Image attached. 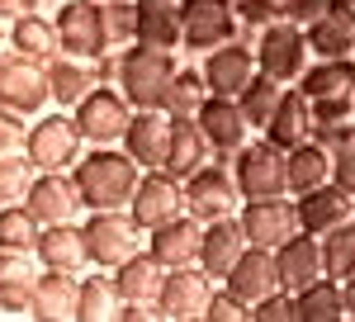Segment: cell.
I'll return each instance as SVG.
<instances>
[{
  "mask_svg": "<svg viewBox=\"0 0 355 322\" xmlns=\"http://www.w3.org/2000/svg\"><path fill=\"white\" fill-rule=\"evenodd\" d=\"M71 180L81 189L85 214H90V209H128L137 180H142V166L123 152V142L85 147L81 161L71 166Z\"/></svg>",
  "mask_w": 355,
  "mask_h": 322,
  "instance_id": "obj_1",
  "label": "cell"
},
{
  "mask_svg": "<svg viewBox=\"0 0 355 322\" xmlns=\"http://www.w3.org/2000/svg\"><path fill=\"white\" fill-rule=\"evenodd\" d=\"M175 71H180V53L152 48V43H128V48H119L114 85L133 100V109H162Z\"/></svg>",
  "mask_w": 355,
  "mask_h": 322,
  "instance_id": "obj_2",
  "label": "cell"
},
{
  "mask_svg": "<svg viewBox=\"0 0 355 322\" xmlns=\"http://www.w3.org/2000/svg\"><path fill=\"white\" fill-rule=\"evenodd\" d=\"M85 152V137L76 128V114L71 109H43L38 119H28L24 133V157L38 171H71Z\"/></svg>",
  "mask_w": 355,
  "mask_h": 322,
  "instance_id": "obj_3",
  "label": "cell"
},
{
  "mask_svg": "<svg viewBox=\"0 0 355 322\" xmlns=\"http://www.w3.org/2000/svg\"><path fill=\"white\" fill-rule=\"evenodd\" d=\"M251 48H256L261 71L275 76V80H284V85H299V76L308 71V62H313L308 28L294 24L289 15H279V19H270L266 28H256V33H251Z\"/></svg>",
  "mask_w": 355,
  "mask_h": 322,
  "instance_id": "obj_4",
  "label": "cell"
},
{
  "mask_svg": "<svg viewBox=\"0 0 355 322\" xmlns=\"http://www.w3.org/2000/svg\"><path fill=\"white\" fill-rule=\"evenodd\" d=\"M81 232H85L90 266H100V270H114L119 261H128L133 251L147 246V228L128 209H90L81 218Z\"/></svg>",
  "mask_w": 355,
  "mask_h": 322,
  "instance_id": "obj_5",
  "label": "cell"
},
{
  "mask_svg": "<svg viewBox=\"0 0 355 322\" xmlns=\"http://www.w3.org/2000/svg\"><path fill=\"white\" fill-rule=\"evenodd\" d=\"M53 19H57L62 53L81 57V62H100L105 53H114L110 19H105V0H57Z\"/></svg>",
  "mask_w": 355,
  "mask_h": 322,
  "instance_id": "obj_6",
  "label": "cell"
},
{
  "mask_svg": "<svg viewBox=\"0 0 355 322\" xmlns=\"http://www.w3.org/2000/svg\"><path fill=\"white\" fill-rule=\"evenodd\" d=\"M232 176H237V185H242L246 199H270V194H289V152L284 147H275L270 137H251L242 142L232 157Z\"/></svg>",
  "mask_w": 355,
  "mask_h": 322,
  "instance_id": "obj_7",
  "label": "cell"
},
{
  "mask_svg": "<svg viewBox=\"0 0 355 322\" xmlns=\"http://www.w3.org/2000/svg\"><path fill=\"white\" fill-rule=\"evenodd\" d=\"M0 105L38 119L43 109H53V85H48V62L24 57L15 48H0Z\"/></svg>",
  "mask_w": 355,
  "mask_h": 322,
  "instance_id": "obj_8",
  "label": "cell"
},
{
  "mask_svg": "<svg viewBox=\"0 0 355 322\" xmlns=\"http://www.w3.org/2000/svg\"><path fill=\"white\" fill-rule=\"evenodd\" d=\"M71 114H76V128H81L85 147H110V142H123V133H128V124H133L137 109L119 85L100 80Z\"/></svg>",
  "mask_w": 355,
  "mask_h": 322,
  "instance_id": "obj_9",
  "label": "cell"
},
{
  "mask_svg": "<svg viewBox=\"0 0 355 322\" xmlns=\"http://www.w3.org/2000/svg\"><path fill=\"white\" fill-rule=\"evenodd\" d=\"M242 204H246V194H242L232 166H227L223 157L209 161V166H199L194 176H185V214H194L199 223L242 214Z\"/></svg>",
  "mask_w": 355,
  "mask_h": 322,
  "instance_id": "obj_10",
  "label": "cell"
},
{
  "mask_svg": "<svg viewBox=\"0 0 355 322\" xmlns=\"http://www.w3.org/2000/svg\"><path fill=\"white\" fill-rule=\"evenodd\" d=\"M180 19H185V43L180 53L204 57L242 38V19H237V0H180Z\"/></svg>",
  "mask_w": 355,
  "mask_h": 322,
  "instance_id": "obj_11",
  "label": "cell"
},
{
  "mask_svg": "<svg viewBox=\"0 0 355 322\" xmlns=\"http://www.w3.org/2000/svg\"><path fill=\"white\" fill-rule=\"evenodd\" d=\"M128 214H133L147 232L162 228V223H171V218H180L185 214V180H180L175 171H166V166L142 171L133 199H128Z\"/></svg>",
  "mask_w": 355,
  "mask_h": 322,
  "instance_id": "obj_12",
  "label": "cell"
},
{
  "mask_svg": "<svg viewBox=\"0 0 355 322\" xmlns=\"http://www.w3.org/2000/svg\"><path fill=\"white\" fill-rule=\"evenodd\" d=\"M214 275L204 266H180L166 275L162 285V298H157V308H162V322H204L209 313V298H214Z\"/></svg>",
  "mask_w": 355,
  "mask_h": 322,
  "instance_id": "obj_13",
  "label": "cell"
},
{
  "mask_svg": "<svg viewBox=\"0 0 355 322\" xmlns=\"http://www.w3.org/2000/svg\"><path fill=\"white\" fill-rule=\"evenodd\" d=\"M242 228H246V242L251 246H284V242L303 232L299 228V204H294V194H270V199H246L242 204Z\"/></svg>",
  "mask_w": 355,
  "mask_h": 322,
  "instance_id": "obj_14",
  "label": "cell"
},
{
  "mask_svg": "<svg viewBox=\"0 0 355 322\" xmlns=\"http://www.w3.org/2000/svg\"><path fill=\"white\" fill-rule=\"evenodd\" d=\"M194 62L204 67V80H209V90H214V95H232V100H237L246 85L256 80V71H261L251 38H232V43H223V48H214V53L194 57Z\"/></svg>",
  "mask_w": 355,
  "mask_h": 322,
  "instance_id": "obj_15",
  "label": "cell"
},
{
  "mask_svg": "<svg viewBox=\"0 0 355 322\" xmlns=\"http://www.w3.org/2000/svg\"><path fill=\"white\" fill-rule=\"evenodd\" d=\"M24 204L33 209V218H38L43 228H48V223H76V218H85L81 189L71 180V171H38Z\"/></svg>",
  "mask_w": 355,
  "mask_h": 322,
  "instance_id": "obj_16",
  "label": "cell"
},
{
  "mask_svg": "<svg viewBox=\"0 0 355 322\" xmlns=\"http://www.w3.org/2000/svg\"><path fill=\"white\" fill-rule=\"evenodd\" d=\"M194 124L204 128V137H209V147H214V157H232L242 142H251L256 137V128L246 124V114H242V105L232 100V95H209L204 100V109L194 114Z\"/></svg>",
  "mask_w": 355,
  "mask_h": 322,
  "instance_id": "obj_17",
  "label": "cell"
},
{
  "mask_svg": "<svg viewBox=\"0 0 355 322\" xmlns=\"http://www.w3.org/2000/svg\"><path fill=\"white\" fill-rule=\"evenodd\" d=\"M38 280H43V261L33 251H0V313L5 318H28Z\"/></svg>",
  "mask_w": 355,
  "mask_h": 322,
  "instance_id": "obj_18",
  "label": "cell"
},
{
  "mask_svg": "<svg viewBox=\"0 0 355 322\" xmlns=\"http://www.w3.org/2000/svg\"><path fill=\"white\" fill-rule=\"evenodd\" d=\"M199 242H204V223L194 214H180L147 232V251L166 270H180V266H199Z\"/></svg>",
  "mask_w": 355,
  "mask_h": 322,
  "instance_id": "obj_19",
  "label": "cell"
},
{
  "mask_svg": "<svg viewBox=\"0 0 355 322\" xmlns=\"http://www.w3.org/2000/svg\"><path fill=\"white\" fill-rule=\"evenodd\" d=\"M299 90L308 105H341L355 100V57H313L299 76Z\"/></svg>",
  "mask_w": 355,
  "mask_h": 322,
  "instance_id": "obj_20",
  "label": "cell"
},
{
  "mask_svg": "<svg viewBox=\"0 0 355 322\" xmlns=\"http://www.w3.org/2000/svg\"><path fill=\"white\" fill-rule=\"evenodd\" d=\"M351 199H355V194H351V189H341L336 180L294 194V204H299V228H303V232H313V237H322V232H331V228L351 223Z\"/></svg>",
  "mask_w": 355,
  "mask_h": 322,
  "instance_id": "obj_21",
  "label": "cell"
},
{
  "mask_svg": "<svg viewBox=\"0 0 355 322\" xmlns=\"http://www.w3.org/2000/svg\"><path fill=\"white\" fill-rule=\"evenodd\" d=\"M123 152H128L142 171L166 166V152H171V114H166V109H137L128 133H123Z\"/></svg>",
  "mask_w": 355,
  "mask_h": 322,
  "instance_id": "obj_22",
  "label": "cell"
},
{
  "mask_svg": "<svg viewBox=\"0 0 355 322\" xmlns=\"http://www.w3.org/2000/svg\"><path fill=\"white\" fill-rule=\"evenodd\" d=\"M223 285L242 298L246 308H251V303H261L270 289H279V266H275V251H266V246H246L242 256H237V266L223 275Z\"/></svg>",
  "mask_w": 355,
  "mask_h": 322,
  "instance_id": "obj_23",
  "label": "cell"
},
{
  "mask_svg": "<svg viewBox=\"0 0 355 322\" xmlns=\"http://www.w3.org/2000/svg\"><path fill=\"white\" fill-rule=\"evenodd\" d=\"M28 318H38V322H81V275H71V270H43Z\"/></svg>",
  "mask_w": 355,
  "mask_h": 322,
  "instance_id": "obj_24",
  "label": "cell"
},
{
  "mask_svg": "<svg viewBox=\"0 0 355 322\" xmlns=\"http://www.w3.org/2000/svg\"><path fill=\"white\" fill-rule=\"evenodd\" d=\"M33 256L43 261V270H71V275L90 270V251H85L81 218H76V223H48V228L38 232Z\"/></svg>",
  "mask_w": 355,
  "mask_h": 322,
  "instance_id": "obj_25",
  "label": "cell"
},
{
  "mask_svg": "<svg viewBox=\"0 0 355 322\" xmlns=\"http://www.w3.org/2000/svg\"><path fill=\"white\" fill-rule=\"evenodd\" d=\"M246 246V228H242V218L232 214V218H214V223H204V242H199V266L209 270L214 280H223L227 270L237 266V256H242Z\"/></svg>",
  "mask_w": 355,
  "mask_h": 322,
  "instance_id": "obj_26",
  "label": "cell"
},
{
  "mask_svg": "<svg viewBox=\"0 0 355 322\" xmlns=\"http://www.w3.org/2000/svg\"><path fill=\"white\" fill-rule=\"evenodd\" d=\"M275 266H279V285L299 294L318 275H327V266H322V242L313 237V232H294L284 246H275Z\"/></svg>",
  "mask_w": 355,
  "mask_h": 322,
  "instance_id": "obj_27",
  "label": "cell"
},
{
  "mask_svg": "<svg viewBox=\"0 0 355 322\" xmlns=\"http://www.w3.org/2000/svg\"><path fill=\"white\" fill-rule=\"evenodd\" d=\"M5 48H15V53H24V57H38V62H53L62 53L53 10H28L19 19H10L5 24Z\"/></svg>",
  "mask_w": 355,
  "mask_h": 322,
  "instance_id": "obj_28",
  "label": "cell"
},
{
  "mask_svg": "<svg viewBox=\"0 0 355 322\" xmlns=\"http://www.w3.org/2000/svg\"><path fill=\"white\" fill-rule=\"evenodd\" d=\"M261 137H270L275 147H284V152L313 137V105H308V95H303L299 85H284V95L275 105L270 124L261 128Z\"/></svg>",
  "mask_w": 355,
  "mask_h": 322,
  "instance_id": "obj_29",
  "label": "cell"
},
{
  "mask_svg": "<svg viewBox=\"0 0 355 322\" xmlns=\"http://www.w3.org/2000/svg\"><path fill=\"white\" fill-rule=\"evenodd\" d=\"M351 43H355V5L331 0L308 24V48H313V57H351Z\"/></svg>",
  "mask_w": 355,
  "mask_h": 322,
  "instance_id": "obj_30",
  "label": "cell"
},
{
  "mask_svg": "<svg viewBox=\"0 0 355 322\" xmlns=\"http://www.w3.org/2000/svg\"><path fill=\"white\" fill-rule=\"evenodd\" d=\"M171 270L142 246V251H133L128 261H119L114 266V285H119V294H123V303H157L162 298V285Z\"/></svg>",
  "mask_w": 355,
  "mask_h": 322,
  "instance_id": "obj_31",
  "label": "cell"
},
{
  "mask_svg": "<svg viewBox=\"0 0 355 322\" xmlns=\"http://www.w3.org/2000/svg\"><path fill=\"white\" fill-rule=\"evenodd\" d=\"M133 43H152V48L180 53V43H185L180 0H137V38Z\"/></svg>",
  "mask_w": 355,
  "mask_h": 322,
  "instance_id": "obj_32",
  "label": "cell"
},
{
  "mask_svg": "<svg viewBox=\"0 0 355 322\" xmlns=\"http://www.w3.org/2000/svg\"><path fill=\"white\" fill-rule=\"evenodd\" d=\"M48 85H53V105L57 109H76L100 85V71H95V62H81V57L71 53H57L48 62Z\"/></svg>",
  "mask_w": 355,
  "mask_h": 322,
  "instance_id": "obj_33",
  "label": "cell"
},
{
  "mask_svg": "<svg viewBox=\"0 0 355 322\" xmlns=\"http://www.w3.org/2000/svg\"><path fill=\"white\" fill-rule=\"evenodd\" d=\"M214 157V147H209V137L204 128L194 124V119H171V152H166V171H175L180 180L194 176L199 166H209Z\"/></svg>",
  "mask_w": 355,
  "mask_h": 322,
  "instance_id": "obj_34",
  "label": "cell"
},
{
  "mask_svg": "<svg viewBox=\"0 0 355 322\" xmlns=\"http://www.w3.org/2000/svg\"><path fill=\"white\" fill-rule=\"evenodd\" d=\"M123 313V294L114 285V270L90 266L81 275V322H119Z\"/></svg>",
  "mask_w": 355,
  "mask_h": 322,
  "instance_id": "obj_35",
  "label": "cell"
},
{
  "mask_svg": "<svg viewBox=\"0 0 355 322\" xmlns=\"http://www.w3.org/2000/svg\"><path fill=\"white\" fill-rule=\"evenodd\" d=\"M299 303V322H346V289L336 275H318L308 289L294 294Z\"/></svg>",
  "mask_w": 355,
  "mask_h": 322,
  "instance_id": "obj_36",
  "label": "cell"
},
{
  "mask_svg": "<svg viewBox=\"0 0 355 322\" xmlns=\"http://www.w3.org/2000/svg\"><path fill=\"white\" fill-rule=\"evenodd\" d=\"M209 95H214V90H209V80H204V67H199V62H180V71H175V80H171L162 109L171 114V119H194Z\"/></svg>",
  "mask_w": 355,
  "mask_h": 322,
  "instance_id": "obj_37",
  "label": "cell"
},
{
  "mask_svg": "<svg viewBox=\"0 0 355 322\" xmlns=\"http://www.w3.org/2000/svg\"><path fill=\"white\" fill-rule=\"evenodd\" d=\"M327 180H331V152L318 137L289 147V194H303V189L327 185Z\"/></svg>",
  "mask_w": 355,
  "mask_h": 322,
  "instance_id": "obj_38",
  "label": "cell"
},
{
  "mask_svg": "<svg viewBox=\"0 0 355 322\" xmlns=\"http://www.w3.org/2000/svg\"><path fill=\"white\" fill-rule=\"evenodd\" d=\"M279 95H284V80L266 76V71H256V80H251L242 95H237V105H242L246 124H251L256 133H261V128L270 124V114H275V105H279Z\"/></svg>",
  "mask_w": 355,
  "mask_h": 322,
  "instance_id": "obj_39",
  "label": "cell"
},
{
  "mask_svg": "<svg viewBox=\"0 0 355 322\" xmlns=\"http://www.w3.org/2000/svg\"><path fill=\"white\" fill-rule=\"evenodd\" d=\"M43 223L33 218L28 204H5L0 209V251H33Z\"/></svg>",
  "mask_w": 355,
  "mask_h": 322,
  "instance_id": "obj_40",
  "label": "cell"
},
{
  "mask_svg": "<svg viewBox=\"0 0 355 322\" xmlns=\"http://www.w3.org/2000/svg\"><path fill=\"white\" fill-rule=\"evenodd\" d=\"M33 176H38V166L24 157V147L19 152H0V209L5 204H24Z\"/></svg>",
  "mask_w": 355,
  "mask_h": 322,
  "instance_id": "obj_41",
  "label": "cell"
},
{
  "mask_svg": "<svg viewBox=\"0 0 355 322\" xmlns=\"http://www.w3.org/2000/svg\"><path fill=\"white\" fill-rule=\"evenodd\" d=\"M318 242H322V266H327V275L351 280L355 275V223H341V228L322 232Z\"/></svg>",
  "mask_w": 355,
  "mask_h": 322,
  "instance_id": "obj_42",
  "label": "cell"
},
{
  "mask_svg": "<svg viewBox=\"0 0 355 322\" xmlns=\"http://www.w3.org/2000/svg\"><path fill=\"white\" fill-rule=\"evenodd\" d=\"M251 322H299V303H294V289H270L261 303H251Z\"/></svg>",
  "mask_w": 355,
  "mask_h": 322,
  "instance_id": "obj_43",
  "label": "cell"
},
{
  "mask_svg": "<svg viewBox=\"0 0 355 322\" xmlns=\"http://www.w3.org/2000/svg\"><path fill=\"white\" fill-rule=\"evenodd\" d=\"M105 19H110L114 48H128L137 38V0H110V5H105Z\"/></svg>",
  "mask_w": 355,
  "mask_h": 322,
  "instance_id": "obj_44",
  "label": "cell"
},
{
  "mask_svg": "<svg viewBox=\"0 0 355 322\" xmlns=\"http://www.w3.org/2000/svg\"><path fill=\"white\" fill-rule=\"evenodd\" d=\"M204 322H251V308H246L242 298L232 294L227 285H214V298H209V313H204Z\"/></svg>",
  "mask_w": 355,
  "mask_h": 322,
  "instance_id": "obj_45",
  "label": "cell"
},
{
  "mask_svg": "<svg viewBox=\"0 0 355 322\" xmlns=\"http://www.w3.org/2000/svg\"><path fill=\"white\" fill-rule=\"evenodd\" d=\"M284 15L279 0H237V19H242V38H251L256 28H266L270 19Z\"/></svg>",
  "mask_w": 355,
  "mask_h": 322,
  "instance_id": "obj_46",
  "label": "cell"
},
{
  "mask_svg": "<svg viewBox=\"0 0 355 322\" xmlns=\"http://www.w3.org/2000/svg\"><path fill=\"white\" fill-rule=\"evenodd\" d=\"M24 133H28V119L0 105V152H19L24 147Z\"/></svg>",
  "mask_w": 355,
  "mask_h": 322,
  "instance_id": "obj_47",
  "label": "cell"
},
{
  "mask_svg": "<svg viewBox=\"0 0 355 322\" xmlns=\"http://www.w3.org/2000/svg\"><path fill=\"white\" fill-rule=\"evenodd\" d=\"M331 180L355 194V142H346L341 152H331Z\"/></svg>",
  "mask_w": 355,
  "mask_h": 322,
  "instance_id": "obj_48",
  "label": "cell"
},
{
  "mask_svg": "<svg viewBox=\"0 0 355 322\" xmlns=\"http://www.w3.org/2000/svg\"><path fill=\"white\" fill-rule=\"evenodd\" d=\"M331 0H284V15H289V19H294V24H313V19H318V15H322V10H327Z\"/></svg>",
  "mask_w": 355,
  "mask_h": 322,
  "instance_id": "obj_49",
  "label": "cell"
},
{
  "mask_svg": "<svg viewBox=\"0 0 355 322\" xmlns=\"http://www.w3.org/2000/svg\"><path fill=\"white\" fill-rule=\"evenodd\" d=\"M28 10H43V0H0V24H10V19H19Z\"/></svg>",
  "mask_w": 355,
  "mask_h": 322,
  "instance_id": "obj_50",
  "label": "cell"
},
{
  "mask_svg": "<svg viewBox=\"0 0 355 322\" xmlns=\"http://www.w3.org/2000/svg\"><path fill=\"white\" fill-rule=\"evenodd\" d=\"M341 289H346V318L355 322V275H351V280H341Z\"/></svg>",
  "mask_w": 355,
  "mask_h": 322,
  "instance_id": "obj_51",
  "label": "cell"
},
{
  "mask_svg": "<svg viewBox=\"0 0 355 322\" xmlns=\"http://www.w3.org/2000/svg\"><path fill=\"white\" fill-rule=\"evenodd\" d=\"M0 48H5V24H0Z\"/></svg>",
  "mask_w": 355,
  "mask_h": 322,
  "instance_id": "obj_52",
  "label": "cell"
},
{
  "mask_svg": "<svg viewBox=\"0 0 355 322\" xmlns=\"http://www.w3.org/2000/svg\"><path fill=\"white\" fill-rule=\"evenodd\" d=\"M351 223H355V199H351Z\"/></svg>",
  "mask_w": 355,
  "mask_h": 322,
  "instance_id": "obj_53",
  "label": "cell"
},
{
  "mask_svg": "<svg viewBox=\"0 0 355 322\" xmlns=\"http://www.w3.org/2000/svg\"><path fill=\"white\" fill-rule=\"evenodd\" d=\"M351 124H355V105H351Z\"/></svg>",
  "mask_w": 355,
  "mask_h": 322,
  "instance_id": "obj_54",
  "label": "cell"
},
{
  "mask_svg": "<svg viewBox=\"0 0 355 322\" xmlns=\"http://www.w3.org/2000/svg\"><path fill=\"white\" fill-rule=\"evenodd\" d=\"M351 57H355V43H351Z\"/></svg>",
  "mask_w": 355,
  "mask_h": 322,
  "instance_id": "obj_55",
  "label": "cell"
},
{
  "mask_svg": "<svg viewBox=\"0 0 355 322\" xmlns=\"http://www.w3.org/2000/svg\"><path fill=\"white\" fill-rule=\"evenodd\" d=\"M105 5H110V0H105Z\"/></svg>",
  "mask_w": 355,
  "mask_h": 322,
  "instance_id": "obj_56",
  "label": "cell"
},
{
  "mask_svg": "<svg viewBox=\"0 0 355 322\" xmlns=\"http://www.w3.org/2000/svg\"><path fill=\"white\" fill-rule=\"evenodd\" d=\"M279 5H284V0H279Z\"/></svg>",
  "mask_w": 355,
  "mask_h": 322,
  "instance_id": "obj_57",
  "label": "cell"
},
{
  "mask_svg": "<svg viewBox=\"0 0 355 322\" xmlns=\"http://www.w3.org/2000/svg\"><path fill=\"white\" fill-rule=\"evenodd\" d=\"M53 5H57V0H53Z\"/></svg>",
  "mask_w": 355,
  "mask_h": 322,
  "instance_id": "obj_58",
  "label": "cell"
},
{
  "mask_svg": "<svg viewBox=\"0 0 355 322\" xmlns=\"http://www.w3.org/2000/svg\"><path fill=\"white\" fill-rule=\"evenodd\" d=\"M351 5H355V0H351Z\"/></svg>",
  "mask_w": 355,
  "mask_h": 322,
  "instance_id": "obj_59",
  "label": "cell"
}]
</instances>
